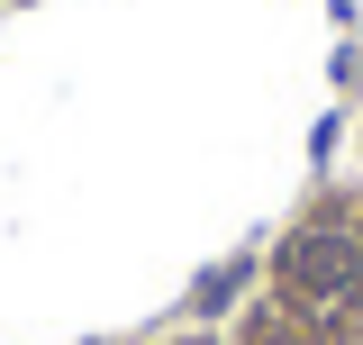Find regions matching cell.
<instances>
[{
  "label": "cell",
  "mask_w": 363,
  "mask_h": 345,
  "mask_svg": "<svg viewBox=\"0 0 363 345\" xmlns=\"http://www.w3.org/2000/svg\"><path fill=\"white\" fill-rule=\"evenodd\" d=\"M281 282H291V309L309 300L318 318H327V309H345V300L363 291V263H354L345 236H300V246L281 255Z\"/></svg>",
  "instance_id": "obj_1"
}]
</instances>
